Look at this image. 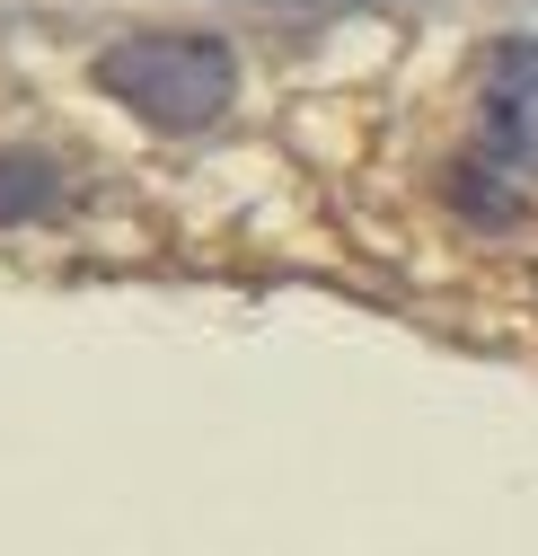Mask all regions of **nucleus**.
I'll return each instance as SVG.
<instances>
[{
  "mask_svg": "<svg viewBox=\"0 0 538 556\" xmlns=\"http://www.w3.org/2000/svg\"><path fill=\"white\" fill-rule=\"evenodd\" d=\"M98 89L115 106H132L159 132H204L230 98H239V62L221 36H194V27H142V36H115L98 53Z\"/></svg>",
  "mask_w": 538,
  "mask_h": 556,
  "instance_id": "1",
  "label": "nucleus"
},
{
  "mask_svg": "<svg viewBox=\"0 0 538 556\" xmlns=\"http://www.w3.org/2000/svg\"><path fill=\"white\" fill-rule=\"evenodd\" d=\"M486 142L512 168H538V36H512L486 62Z\"/></svg>",
  "mask_w": 538,
  "mask_h": 556,
  "instance_id": "2",
  "label": "nucleus"
},
{
  "mask_svg": "<svg viewBox=\"0 0 538 556\" xmlns=\"http://www.w3.org/2000/svg\"><path fill=\"white\" fill-rule=\"evenodd\" d=\"M53 194H62L53 160H36V151H10V160H0V222H18V213H44Z\"/></svg>",
  "mask_w": 538,
  "mask_h": 556,
  "instance_id": "3",
  "label": "nucleus"
}]
</instances>
